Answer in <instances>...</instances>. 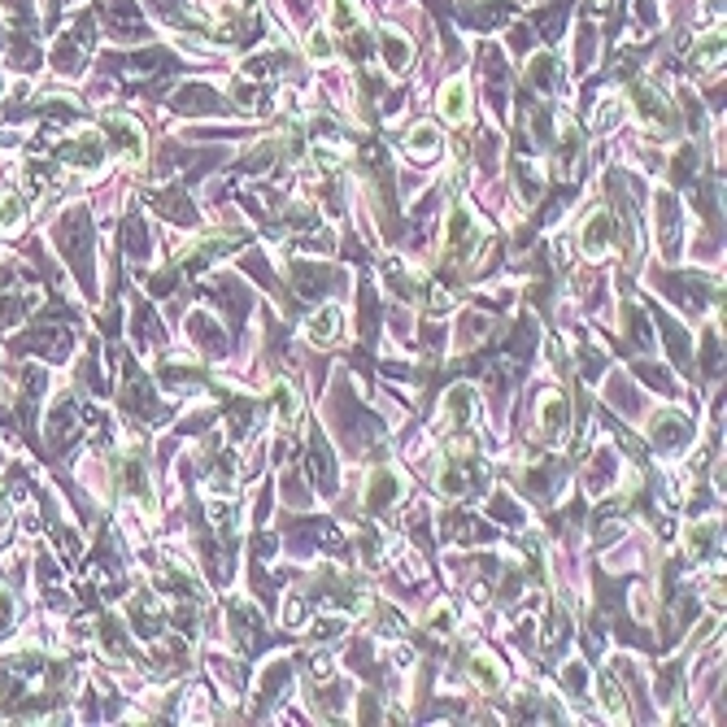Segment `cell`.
I'll use <instances>...</instances> for the list:
<instances>
[{
	"label": "cell",
	"instance_id": "obj_9",
	"mask_svg": "<svg viewBox=\"0 0 727 727\" xmlns=\"http://www.w3.org/2000/svg\"><path fill=\"white\" fill-rule=\"evenodd\" d=\"M470 401H475V388H470V383H458V388H449V397H445V406H449V418H453V422H467V418H470Z\"/></svg>",
	"mask_w": 727,
	"mask_h": 727
},
{
	"label": "cell",
	"instance_id": "obj_3",
	"mask_svg": "<svg viewBox=\"0 0 727 727\" xmlns=\"http://www.w3.org/2000/svg\"><path fill=\"white\" fill-rule=\"evenodd\" d=\"M567 401L558 397V392H549V397H540V431H545V440H562V431H567Z\"/></svg>",
	"mask_w": 727,
	"mask_h": 727
},
{
	"label": "cell",
	"instance_id": "obj_17",
	"mask_svg": "<svg viewBox=\"0 0 727 727\" xmlns=\"http://www.w3.org/2000/svg\"><path fill=\"white\" fill-rule=\"evenodd\" d=\"M310 57L313 61H327V57H331V35H327V31H313L310 35Z\"/></svg>",
	"mask_w": 727,
	"mask_h": 727
},
{
	"label": "cell",
	"instance_id": "obj_12",
	"mask_svg": "<svg viewBox=\"0 0 727 727\" xmlns=\"http://www.w3.org/2000/svg\"><path fill=\"white\" fill-rule=\"evenodd\" d=\"M275 406H279V418L283 422H297V397L288 383H275Z\"/></svg>",
	"mask_w": 727,
	"mask_h": 727
},
{
	"label": "cell",
	"instance_id": "obj_13",
	"mask_svg": "<svg viewBox=\"0 0 727 727\" xmlns=\"http://www.w3.org/2000/svg\"><path fill=\"white\" fill-rule=\"evenodd\" d=\"M331 27H340V31H353L358 27V13H353V0H331Z\"/></svg>",
	"mask_w": 727,
	"mask_h": 727
},
{
	"label": "cell",
	"instance_id": "obj_2",
	"mask_svg": "<svg viewBox=\"0 0 727 727\" xmlns=\"http://www.w3.org/2000/svg\"><path fill=\"white\" fill-rule=\"evenodd\" d=\"M610 244H615L610 213H592V218H588V227H584V236H579L584 258H606V253H610Z\"/></svg>",
	"mask_w": 727,
	"mask_h": 727
},
{
	"label": "cell",
	"instance_id": "obj_5",
	"mask_svg": "<svg viewBox=\"0 0 727 727\" xmlns=\"http://www.w3.org/2000/svg\"><path fill=\"white\" fill-rule=\"evenodd\" d=\"M440 113H445L449 122H462V118L470 113V92H467L462 79H453V83L440 92Z\"/></svg>",
	"mask_w": 727,
	"mask_h": 727
},
{
	"label": "cell",
	"instance_id": "obj_10",
	"mask_svg": "<svg viewBox=\"0 0 727 727\" xmlns=\"http://www.w3.org/2000/svg\"><path fill=\"white\" fill-rule=\"evenodd\" d=\"M392 492H397V479H392L388 470H379V475L370 479V488H366V501H370V510H379V506H383Z\"/></svg>",
	"mask_w": 727,
	"mask_h": 727
},
{
	"label": "cell",
	"instance_id": "obj_1",
	"mask_svg": "<svg viewBox=\"0 0 727 727\" xmlns=\"http://www.w3.org/2000/svg\"><path fill=\"white\" fill-rule=\"evenodd\" d=\"M104 131L113 135L118 153L127 157L131 166H140V161H144V135H140V127H135L131 118H122V113H109V118H104Z\"/></svg>",
	"mask_w": 727,
	"mask_h": 727
},
{
	"label": "cell",
	"instance_id": "obj_7",
	"mask_svg": "<svg viewBox=\"0 0 727 727\" xmlns=\"http://www.w3.org/2000/svg\"><path fill=\"white\" fill-rule=\"evenodd\" d=\"M597 692H601V706H606V715H615V719H627V701H623V688H619V679L606 676L597 684Z\"/></svg>",
	"mask_w": 727,
	"mask_h": 727
},
{
	"label": "cell",
	"instance_id": "obj_8",
	"mask_svg": "<svg viewBox=\"0 0 727 727\" xmlns=\"http://www.w3.org/2000/svg\"><path fill=\"white\" fill-rule=\"evenodd\" d=\"M684 436H688V427H684V418H662L658 427H654V440H658V449H679L684 445Z\"/></svg>",
	"mask_w": 727,
	"mask_h": 727
},
{
	"label": "cell",
	"instance_id": "obj_6",
	"mask_svg": "<svg viewBox=\"0 0 727 727\" xmlns=\"http://www.w3.org/2000/svg\"><path fill=\"white\" fill-rule=\"evenodd\" d=\"M636 109H640V118H649L658 131L671 122V109H667V101H662L654 88H636Z\"/></svg>",
	"mask_w": 727,
	"mask_h": 727
},
{
	"label": "cell",
	"instance_id": "obj_15",
	"mask_svg": "<svg viewBox=\"0 0 727 727\" xmlns=\"http://www.w3.org/2000/svg\"><path fill=\"white\" fill-rule=\"evenodd\" d=\"M470 671H479V679H483V688L492 692V688H501V671L483 658V654H475V662H470Z\"/></svg>",
	"mask_w": 727,
	"mask_h": 727
},
{
	"label": "cell",
	"instance_id": "obj_14",
	"mask_svg": "<svg viewBox=\"0 0 727 727\" xmlns=\"http://www.w3.org/2000/svg\"><path fill=\"white\" fill-rule=\"evenodd\" d=\"M406 144H410L414 153H431V149L440 144V131H436V127H418V131L410 135V140H406Z\"/></svg>",
	"mask_w": 727,
	"mask_h": 727
},
{
	"label": "cell",
	"instance_id": "obj_11",
	"mask_svg": "<svg viewBox=\"0 0 727 727\" xmlns=\"http://www.w3.org/2000/svg\"><path fill=\"white\" fill-rule=\"evenodd\" d=\"M22 218H27V209H22V197H4V201H0V227H4V231H13Z\"/></svg>",
	"mask_w": 727,
	"mask_h": 727
},
{
	"label": "cell",
	"instance_id": "obj_16",
	"mask_svg": "<svg viewBox=\"0 0 727 727\" xmlns=\"http://www.w3.org/2000/svg\"><path fill=\"white\" fill-rule=\"evenodd\" d=\"M719 52H723V35H719V31H710V35H706V44L697 49V66H701V70H706V66H715V57H719Z\"/></svg>",
	"mask_w": 727,
	"mask_h": 727
},
{
	"label": "cell",
	"instance_id": "obj_4",
	"mask_svg": "<svg viewBox=\"0 0 727 727\" xmlns=\"http://www.w3.org/2000/svg\"><path fill=\"white\" fill-rule=\"evenodd\" d=\"M340 327H344V318L336 305H322V310L310 318V340L313 344H331L336 336H340Z\"/></svg>",
	"mask_w": 727,
	"mask_h": 727
}]
</instances>
